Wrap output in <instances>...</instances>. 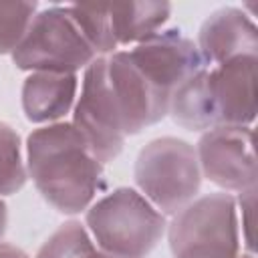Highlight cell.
<instances>
[{
	"mask_svg": "<svg viewBox=\"0 0 258 258\" xmlns=\"http://www.w3.org/2000/svg\"><path fill=\"white\" fill-rule=\"evenodd\" d=\"M171 16L169 2H125L109 4L111 30L117 46H135L163 30Z\"/></svg>",
	"mask_w": 258,
	"mask_h": 258,
	"instance_id": "13",
	"label": "cell"
},
{
	"mask_svg": "<svg viewBox=\"0 0 258 258\" xmlns=\"http://www.w3.org/2000/svg\"><path fill=\"white\" fill-rule=\"evenodd\" d=\"M125 50L133 64L167 97L189 77L206 69L196 42L183 36L179 28H163Z\"/></svg>",
	"mask_w": 258,
	"mask_h": 258,
	"instance_id": "8",
	"label": "cell"
},
{
	"mask_svg": "<svg viewBox=\"0 0 258 258\" xmlns=\"http://www.w3.org/2000/svg\"><path fill=\"white\" fill-rule=\"evenodd\" d=\"M28 181L20 135L0 121V198L20 191Z\"/></svg>",
	"mask_w": 258,
	"mask_h": 258,
	"instance_id": "17",
	"label": "cell"
},
{
	"mask_svg": "<svg viewBox=\"0 0 258 258\" xmlns=\"http://www.w3.org/2000/svg\"><path fill=\"white\" fill-rule=\"evenodd\" d=\"M236 258H256V254H254V252H246V250H242Z\"/></svg>",
	"mask_w": 258,
	"mask_h": 258,
	"instance_id": "23",
	"label": "cell"
},
{
	"mask_svg": "<svg viewBox=\"0 0 258 258\" xmlns=\"http://www.w3.org/2000/svg\"><path fill=\"white\" fill-rule=\"evenodd\" d=\"M208 69V67H206ZM206 69L189 77L185 83H181L169 97V111L167 115L173 119L175 125L187 131L206 133L208 129L216 127L212 101L208 93V81H206Z\"/></svg>",
	"mask_w": 258,
	"mask_h": 258,
	"instance_id": "14",
	"label": "cell"
},
{
	"mask_svg": "<svg viewBox=\"0 0 258 258\" xmlns=\"http://www.w3.org/2000/svg\"><path fill=\"white\" fill-rule=\"evenodd\" d=\"M6 228H8V208H6V202L0 198V242L6 234Z\"/></svg>",
	"mask_w": 258,
	"mask_h": 258,
	"instance_id": "21",
	"label": "cell"
},
{
	"mask_svg": "<svg viewBox=\"0 0 258 258\" xmlns=\"http://www.w3.org/2000/svg\"><path fill=\"white\" fill-rule=\"evenodd\" d=\"M196 46L206 67L258 56V26L244 8L222 6L202 22Z\"/></svg>",
	"mask_w": 258,
	"mask_h": 258,
	"instance_id": "11",
	"label": "cell"
},
{
	"mask_svg": "<svg viewBox=\"0 0 258 258\" xmlns=\"http://www.w3.org/2000/svg\"><path fill=\"white\" fill-rule=\"evenodd\" d=\"M87 258H117V256H111V254H105V252H101V250H95L91 256H87Z\"/></svg>",
	"mask_w": 258,
	"mask_h": 258,
	"instance_id": "22",
	"label": "cell"
},
{
	"mask_svg": "<svg viewBox=\"0 0 258 258\" xmlns=\"http://www.w3.org/2000/svg\"><path fill=\"white\" fill-rule=\"evenodd\" d=\"M36 12V2L0 0V56L14 52Z\"/></svg>",
	"mask_w": 258,
	"mask_h": 258,
	"instance_id": "18",
	"label": "cell"
},
{
	"mask_svg": "<svg viewBox=\"0 0 258 258\" xmlns=\"http://www.w3.org/2000/svg\"><path fill=\"white\" fill-rule=\"evenodd\" d=\"M133 177L137 191L165 218L194 202L204 179L196 145L171 135L155 137L139 149Z\"/></svg>",
	"mask_w": 258,
	"mask_h": 258,
	"instance_id": "3",
	"label": "cell"
},
{
	"mask_svg": "<svg viewBox=\"0 0 258 258\" xmlns=\"http://www.w3.org/2000/svg\"><path fill=\"white\" fill-rule=\"evenodd\" d=\"M24 73H83L97 52L77 28L67 4L38 8L24 38L10 54Z\"/></svg>",
	"mask_w": 258,
	"mask_h": 258,
	"instance_id": "5",
	"label": "cell"
},
{
	"mask_svg": "<svg viewBox=\"0 0 258 258\" xmlns=\"http://www.w3.org/2000/svg\"><path fill=\"white\" fill-rule=\"evenodd\" d=\"M0 258H30L22 248L8 244V242H0Z\"/></svg>",
	"mask_w": 258,
	"mask_h": 258,
	"instance_id": "20",
	"label": "cell"
},
{
	"mask_svg": "<svg viewBox=\"0 0 258 258\" xmlns=\"http://www.w3.org/2000/svg\"><path fill=\"white\" fill-rule=\"evenodd\" d=\"M79 75L73 73H28L20 89L24 117L38 127L67 121L79 95Z\"/></svg>",
	"mask_w": 258,
	"mask_h": 258,
	"instance_id": "12",
	"label": "cell"
},
{
	"mask_svg": "<svg viewBox=\"0 0 258 258\" xmlns=\"http://www.w3.org/2000/svg\"><path fill=\"white\" fill-rule=\"evenodd\" d=\"M24 163L42 200L64 216L85 212L107 185L105 165L71 121L32 129L24 145Z\"/></svg>",
	"mask_w": 258,
	"mask_h": 258,
	"instance_id": "1",
	"label": "cell"
},
{
	"mask_svg": "<svg viewBox=\"0 0 258 258\" xmlns=\"http://www.w3.org/2000/svg\"><path fill=\"white\" fill-rule=\"evenodd\" d=\"M196 155L202 177L226 194L256 187V157L252 127L218 125L200 135Z\"/></svg>",
	"mask_w": 258,
	"mask_h": 258,
	"instance_id": "7",
	"label": "cell"
},
{
	"mask_svg": "<svg viewBox=\"0 0 258 258\" xmlns=\"http://www.w3.org/2000/svg\"><path fill=\"white\" fill-rule=\"evenodd\" d=\"M79 89L81 91L71 111V123L79 131L91 153L103 165H107L119 157L127 137L111 89L107 56H97L83 71Z\"/></svg>",
	"mask_w": 258,
	"mask_h": 258,
	"instance_id": "6",
	"label": "cell"
},
{
	"mask_svg": "<svg viewBox=\"0 0 258 258\" xmlns=\"http://www.w3.org/2000/svg\"><path fill=\"white\" fill-rule=\"evenodd\" d=\"M107 73L127 137L139 135L167 117L169 97L133 64L125 48L107 56Z\"/></svg>",
	"mask_w": 258,
	"mask_h": 258,
	"instance_id": "9",
	"label": "cell"
},
{
	"mask_svg": "<svg viewBox=\"0 0 258 258\" xmlns=\"http://www.w3.org/2000/svg\"><path fill=\"white\" fill-rule=\"evenodd\" d=\"M67 8L97 56H109L119 50L111 30L109 4H67Z\"/></svg>",
	"mask_w": 258,
	"mask_h": 258,
	"instance_id": "15",
	"label": "cell"
},
{
	"mask_svg": "<svg viewBox=\"0 0 258 258\" xmlns=\"http://www.w3.org/2000/svg\"><path fill=\"white\" fill-rule=\"evenodd\" d=\"M258 56H242L206 69L208 93L218 125L252 127L256 121Z\"/></svg>",
	"mask_w": 258,
	"mask_h": 258,
	"instance_id": "10",
	"label": "cell"
},
{
	"mask_svg": "<svg viewBox=\"0 0 258 258\" xmlns=\"http://www.w3.org/2000/svg\"><path fill=\"white\" fill-rule=\"evenodd\" d=\"M167 244L173 258H236L242 248L236 196H200L171 216Z\"/></svg>",
	"mask_w": 258,
	"mask_h": 258,
	"instance_id": "4",
	"label": "cell"
},
{
	"mask_svg": "<svg viewBox=\"0 0 258 258\" xmlns=\"http://www.w3.org/2000/svg\"><path fill=\"white\" fill-rule=\"evenodd\" d=\"M95 250L97 246L85 224L69 220L40 244L34 258H87Z\"/></svg>",
	"mask_w": 258,
	"mask_h": 258,
	"instance_id": "16",
	"label": "cell"
},
{
	"mask_svg": "<svg viewBox=\"0 0 258 258\" xmlns=\"http://www.w3.org/2000/svg\"><path fill=\"white\" fill-rule=\"evenodd\" d=\"M97 250L117 258H147L167 230V218L135 187H115L85 210Z\"/></svg>",
	"mask_w": 258,
	"mask_h": 258,
	"instance_id": "2",
	"label": "cell"
},
{
	"mask_svg": "<svg viewBox=\"0 0 258 258\" xmlns=\"http://www.w3.org/2000/svg\"><path fill=\"white\" fill-rule=\"evenodd\" d=\"M254 208H256V187L236 194L240 238H242V248L246 252H254Z\"/></svg>",
	"mask_w": 258,
	"mask_h": 258,
	"instance_id": "19",
	"label": "cell"
}]
</instances>
